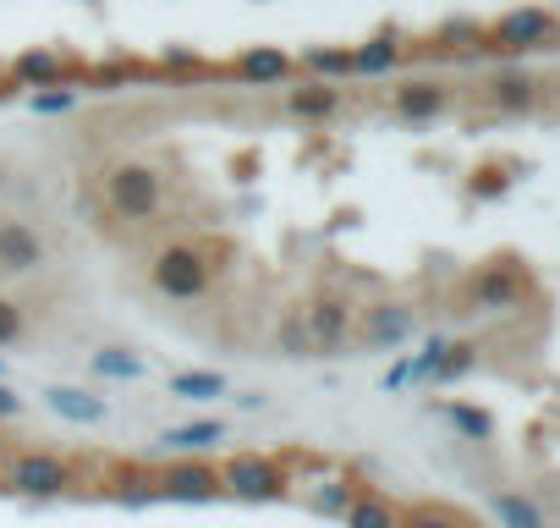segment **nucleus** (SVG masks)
Segmentation results:
<instances>
[{
	"instance_id": "obj_1",
	"label": "nucleus",
	"mask_w": 560,
	"mask_h": 528,
	"mask_svg": "<svg viewBox=\"0 0 560 528\" xmlns=\"http://www.w3.org/2000/svg\"><path fill=\"white\" fill-rule=\"evenodd\" d=\"M214 276H220V264H214V253L203 242H165L154 253V264H149L154 292L171 298V303H198L214 287Z\"/></svg>"
},
{
	"instance_id": "obj_2",
	"label": "nucleus",
	"mask_w": 560,
	"mask_h": 528,
	"mask_svg": "<svg viewBox=\"0 0 560 528\" xmlns=\"http://www.w3.org/2000/svg\"><path fill=\"white\" fill-rule=\"evenodd\" d=\"M105 204L116 220H154L165 209V176L143 160H121L105 171Z\"/></svg>"
},
{
	"instance_id": "obj_3",
	"label": "nucleus",
	"mask_w": 560,
	"mask_h": 528,
	"mask_svg": "<svg viewBox=\"0 0 560 528\" xmlns=\"http://www.w3.org/2000/svg\"><path fill=\"white\" fill-rule=\"evenodd\" d=\"M0 479H7V490H18L28 501H56V495L72 490V462H61L56 451L23 446V451H12L7 462H0Z\"/></svg>"
},
{
	"instance_id": "obj_4",
	"label": "nucleus",
	"mask_w": 560,
	"mask_h": 528,
	"mask_svg": "<svg viewBox=\"0 0 560 528\" xmlns=\"http://www.w3.org/2000/svg\"><path fill=\"white\" fill-rule=\"evenodd\" d=\"M287 484H292L287 468H280L275 457H264V451H236L220 468V490L236 495V501H280Z\"/></svg>"
},
{
	"instance_id": "obj_5",
	"label": "nucleus",
	"mask_w": 560,
	"mask_h": 528,
	"mask_svg": "<svg viewBox=\"0 0 560 528\" xmlns=\"http://www.w3.org/2000/svg\"><path fill=\"white\" fill-rule=\"evenodd\" d=\"M303 325H308L314 358H336V353L352 342V331H358V309H352V298H341V292H314V298L303 303Z\"/></svg>"
},
{
	"instance_id": "obj_6",
	"label": "nucleus",
	"mask_w": 560,
	"mask_h": 528,
	"mask_svg": "<svg viewBox=\"0 0 560 528\" xmlns=\"http://www.w3.org/2000/svg\"><path fill=\"white\" fill-rule=\"evenodd\" d=\"M45 259H50V248L28 220L0 215V276H34V271H45Z\"/></svg>"
},
{
	"instance_id": "obj_7",
	"label": "nucleus",
	"mask_w": 560,
	"mask_h": 528,
	"mask_svg": "<svg viewBox=\"0 0 560 528\" xmlns=\"http://www.w3.org/2000/svg\"><path fill=\"white\" fill-rule=\"evenodd\" d=\"M154 479H160V501H214V495H225L220 490V468L203 462V457H176Z\"/></svg>"
},
{
	"instance_id": "obj_8",
	"label": "nucleus",
	"mask_w": 560,
	"mask_h": 528,
	"mask_svg": "<svg viewBox=\"0 0 560 528\" xmlns=\"http://www.w3.org/2000/svg\"><path fill=\"white\" fill-rule=\"evenodd\" d=\"M412 325H418V320H412L407 303H374V309L358 314V331H352V336H358L363 347L385 353V347H401V342L412 336Z\"/></svg>"
},
{
	"instance_id": "obj_9",
	"label": "nucleus",
	"mask_w": 560,
	"mask_h": 528,
	"mask_svg": "<svg viewBox=\"0 0 560 528\" xmlns=\"http://www.w3.org/2000/svg\"><path fill=\"white\" fill-rule=\"evenodd\" d=\"M555 34V18L544 12V7H516V12H505L500 23H494V50H538L544 39Z\"/></svg>"
},
{
	"instance_id": "obj_10",
	"label": "nucleus",
	"mask_w": 560,
	"mask_h": 528,
	"mask_svg": "<svg viewBox=\"0 0 560 528\" xmlns=\"http://www.w3.org/2000/svg\"><path fill=\"white\" fill-rule=\"evenodd\" d=\"M45 408L56 418H67V424H100L110 413V402L100 391H89V386H50L45 391Z\"/></svg>"
},
{
	"instance_id": "obj_11",
	"label": "nucleus",
	"mask_w": 560,
	"mask_h": 528,
	"mask_svg": "<svg viewBox=\"0 0 560 528\" xmlns=\"http://www.w3.org/2000/svg\"><path fill=\"white\" fill-rule=\"evenodd\" d=\"M225 440V424L220 418H192V424H171L165 435H160V451L165 457H203V451H214Z\"/></svg>"
},
{
	"instance_id": "obj_12",
	"label": "nucleus",
	"mask_w": 560,
	"mask_h": 528,
	"mask_svg": "<svg viewBox=\"0 0 560 528\" xmlns=\"http://www.w3.org/2000/svg\"><path fill=\"white\" fill-rule=\"evenodd\" d=\"M352 501H358V490H352V479H341V473H319V479L303 484V506L319 512V517H347Z\"/></svg>"
},
{
	"instance_id": "obj_13",
	"label": "nucleus",
	"mask_w": 560,
	"mask_h": 528,
	"mask_svg": "<svg viewBox=\"0 0 560 528\" xmlns=\"http://www.w3.org/2000/svg\"><path fill=\"white\" fill-rule=\"evenodd\" d=\"M236 78L242 83H287L292 78V56L275 50V45H253L236 56Z\"/></svg>"
},
{
	"instance_id": "obj_14",
	"label": "nucleus",
	"mask_w": 560,
	"mask_h": 528,
	"mask_svg": "<svg viewBox=\"0 0 560 528\" xmlns=\"http://www.w3.org/2000/svg\"><path fill=\"white\" fill-rule=\"evenodd\" d=\"M287 111L292 116H303V122H330L336 111H341V89L336 83H298V89H287Z\"/></svg>"
},
{
	"instance_id": "obj_15",
	"label": "nucleus",
	"mask_w": 560,
	"mask_h": 528,
	"mask_svg": "<svg viewBox=\"0 0 560 528\" xmlns=\"http://www.w3.org/2000/svg\"><path fill=\"white\" fill-rule=\"evenodd\" d=\"M440 111H445V89H440V83L412 78V83L396 89V116H401V122H434Z\"/></svg>"
},
{
	"instance_id": "obj_16",
	"label": "nucleus",
	"mask_w": 560,
	"mask_h": 528,
	"mask_svg": "<svg viewBox=\"0 0 560 528\" xmlns=\"http://www.w3.org/2000/svg\"><path fill=\"white\" fill-rule=\"evenodd\" d=\"M61 72H67V61H61L56 50H23V56L12 61V78H18L28 94H34V89H56Z\"/></svg>"
},
{
	"instance_id": "obj_17",
	"label": "nucleus",
	"mask_w": 560,
	"mask_h": 528,
	"mask_svg": "<svg viewBox=\"0 0 560 528\" xmlns=\"http://www.w3.org/2000/svg\"><path fill=\"white\" fill-rule=\"evenodd\" d=\"M516 298H522V276L505 271V264H494V271H483V276L472 282V303H478V309H511Z\"/></svg>"
},
{
	"instance_id": "obj_18",
	"label": "nucleus",
	"mask_w": 560,
	"mask_h": 528,
	"mask_svg": "<svg viewBox=\"0 0 560 528\" xmlns=\"http://www.w3.org/2000/svg\"><path fill=\"white\" fill-rule=\"evenodd\" d=\"M396 61H401L396 34H374L369 45H358V50H352V78H385Z\"/></svg>"
},
{
	"instance_id": "obj_19",
	"label": "nucleus",
	"mask_w": 560,
	"mask_h": 528,
	"mask_svg": "<svg viewBox=\"0 0 560 528\" xmlns=\"http://www.w3.org/2000/svg\"><path fill=\"white\" fill-rule=\"evenodd\" d=\"M225 391H231V380L220 369H176L171 375V397H182V402H214Z\"/></svg>"
},
{
	"instance_id": "obj_20",
	"label": "nucleus",
	"mask_w": 560,
	"mask_h": 528,
	"mask_svg": "<svg viewBox=\"0 0 560 528\" xmlns=\"http://www.w3.org/2000/svg\"><path fill=\"white\" fill-rule=\"evenodd\" d=\"M303 72L314 83H341V78H352V50H330V45L303 50Z\"/></svg>"
},
{
	"instance_id": "obj_21",
	"label": "nucleus",
	"mask_w": 560,
	"mask_h": 528,
	"mask_svg": "<svg viewBox=\"0 0 560 528\" xmlns=\"http://www.w3.org/2000/svg\"><path fill=\"white\" fill-rule=\"evenodd\" d=\"M89 369L100 380H138L143 375V358L127 353V347H100V353H89Z\"/></svg>"
},
{
	"instance_id": "obj_22",
	"label": "nucleus",
	"mask_w": 560,
	"mask_h": 528,
	"mask_svg": "<svg viewBox=\"0 0 560 528\" xmlns=\"http://www.w3.org/2000/svg\"><path fill=\"white\" fill-rule=\"evenodd\" d=\"M275 353H280V358H314L303 309H287V314H280V325H275Z\"/></svg>"
},
{
	"instance_id": "obj_23",
	"label": "nucleus",
	"mask_w": 560,
	"mask_h": 528,
	"mask_svg": "<svg viewBox=\"0 0 560 528\" xmlns=\"http://www.w3.org/2000/svg\"><path fill=\"white\" fill-rule=\"evenodd\" d=\"M347 528H401V517H396L390 501H380V495H358V501L347 506Z\"/></svg>"
},
{
	"instance_id": "obj_24",
	"label": "nucleus",
	"mask_w": 560,
	"mask_h": 528,
	"mask_svg": "<svg viewBox=\"0 0 560 528\" xmlns=\"http://www.w3.org/2000/svg\"><path fill=\"white\" fill-rule=\"evenodd\" d=\"M489 506H494V517H500L505 528H544V512H538L527 495H511V490H505V495H494Z\"/></svg>"
},
{
	"instance_id": "obj_25",
	"label": "nucleus",
	"mask_w": 560,
	"mask_h": 528,
	"mask_svg": "<svg viewBox=\"0 0 560 528\" xmlns=\"http://www.w3.org/2000/svg\"><path fill=\"white\" fill-rule=\"evenodd\" d=\"M533 100H538V83H533V78H522V72L494 78V105H505V111H527Z\"/></svg>"
},
{
	"instance_id": "obj_26",
	"label": "nucleus",
	"mask_w": 560,
	"mask_h": 528,
	"mask_svg": "<svg viewBox=\"0 0 560 528\" xmlns=\"http://www.w3.org/2000/svg\"><path fill=\"white\" fill-rule=\"evenodd\" d=\"M78 100H83L78 89L56 83V89H34V94H28V111H34V116H67V111H72Z\"/></svg>"
},
{
	"instance_id": "obj_27",
	"label": "nucleus",
	"mask_w": 560,
	"mask_h": 528,
	"mask_svg": "<svg viewBox=\"0 0 560 528\" xmlns=\"http://www.w3.org/2000/svg\"><path fill=\"white\" fill-rule=\"evenodd\" d=\"M116 501L149 506V501H160V479H154V473H121V479H116Z\"/></svg>"
},
{
	"instance_id": "obj_28",
	"label": "nucleus",
	"mask_w": 560,
	"mask_h": 528,
	"mask_svg": "<svg viewBox=\"0 0 560 528\" xmlns=\"http://www.w3.org/2000/svg\"><path fill=\"white\" fill-rule=\"evenodd\" d=\"M23 336H28V314L12 298H0V347H18Z\"/></svg>"
},
{
	"instance_id": "obj_29",
	"label": "nucleus",
	"mask_w": 560,
	"mask_h": 528,
	"mask_svg": "<svg viewBox=\"0 0 560 528\" xmlns=\"http://www.w3.org/2000/svg\"><path fill=\"white\" fill-rule=\"evenodd\" d=\"M445 418L462 429V435H472V440H489V413H478V408H445Z\"/></svg>"
},
{
	"instance_id": "obj_30",
	"label": "nucleus",
	"mask_w": 560,
	"mask_h": 528,
	"mask_svg": "<svg viewBox=\"0 0 560 528\" xmlns=\"http://www.w3.org/2000/svg\"><path fill=\"white\" fill-rule=\"evenodd\" d=\"M467 369H472V347H445L429 380H456V375H467Z\"/></svg>"
},
{
	"instance_id": "obj_31",
	"label": "nucleus",
	"mask_w": 560,
	"mask_h": 528,
	"mask_svg": "<svg viewBox=\"0 0 560 528\" xmlns=\"http://www.w3.org/2000/svg\"><path fill=\"white\" fill-rule=\"evenodd\" d=\"M401 528H467V523H456V517H445V512H412V517H401Z\"/></svg>"
},
{
	"instance_id": "obj_32",
	"label": "nucleus",
	"mask_w": 560,
	"mask_h": 528,
	"mask_svg": "<svg viewBox=\"0 0 560 528\" xmlns=\"http://www.w3.org/2000/svg\"><path fill=\"white\" fill-rule=\"evenodd\" d=\"M18 413H23V397H18L7 380H0V418H18Z\"/></svg>"
},
{
	"instance_id": "obj_33",
	"label": "nucleus",
	"mask_w": 560,
	"mask_h": 528,
	"mask_svg": "<svg viewBox=\"0 0 560 528\" xmlns=\"http://www.w3.org/2000/svg\"><path fill=\"white\" fill-rule=\"evenodd\" d=\"M165 67H182V72H192V67H198V56H192V50H165Z\"/></svg>"
},
{
	"instance_id": "obj_34",
	"label": "nucleus",
	"mask_w": 560,
	"mask_h": 528,
	"mask_svg": "<svg viewBox=\"0 0 560 528\" xmlns=\"http://www.w3.org/2000/svg\"><path fill=\"white\" fill-rule=\"evenodd\" d=\"M0 375H7V358H0Z\"/></svg>"
},
{
	"instance_id": "obj_35",
	"label": "nucleus",
	"mask_w": 560,
	"mask_h": 528,
	"mask_svg": "<svg viewBox=\"0 0 560 528\" xmlns=\"http://www.w3.org/2000/svg\"><path fill=\"white\" fill-rule=\"evenodd\" d=\"M0 78H7V67H0Z\"/></svg>"
}]
</instances>
